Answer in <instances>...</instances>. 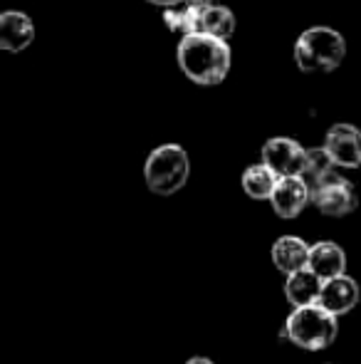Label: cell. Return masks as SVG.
<instances>
[{"label": "cell", "instance_id": "cell-9", "mask_svg": "<svg viewBox=\"0 0 361 364\" xmlns=\"http://www.w3.org/2000/svg\"><path fill=\"white\" fill-rule=\"evenodd\" d=\"M359 302V285L357 280L347 278V275H337V278L324 280L322 292H319V305L329 310L332 315H347L354 310Z\"/></svg>", "mask_w": 361, "mask_h": 364}, {"label": "cell", "instance_id": "cell-14", "mask_svg": "<svg viewBox=\"0 0 361 364\" xmlns=\"http://www.w3.org/2000/svg\"><path fill=\"white\" fill-rule=\"evenodd\" d=\"M337 164H334V159L329 156L327 149H307V161H304V168L299 176L304 178V183L309 186V191L317 186H322V183H327L329 178L337 176Z\"/></svg>", "mask_w": 361, "mask_h": 364}, {"label": "cell", "instance_id": "cell-18", "mask_svg": "<svg viewBox=\"0 0 361 364\" xmlns=\"http://www.w3.org/2000/svg\"><path fill=\"white\" fill-rule=\"evenodd\" d=\"M146 3L159 5V8H171V5H179V3H183V0H146Z\"/></svg>", "mask_w": 361, "mask_h": 364}, {"label": "cell", "instance_id": "cell-10", "mask_svg": "<svg viewBox=\"0 0 361 364\" xmlns=\"http://www.w3.org/2000/svg\"><path fill=\"white\" fill-rule=\"evenodd\" d=\"M35 38V25L25 13L8 10L0 15V48L8 53H20Z\"/></svg>", "mask_w": 361, "mask_h": 364}, {"label": "cell", "instance_id": "cell-6", "mask_svg": "<svg viewBox=\"0 0 361 364\" xmlns=\"http://www.w3.org/2000/svg\"><path fill=\"white\" fill-rule=\"evenodd\" d=\"M312 203L317 206V211H322L324 216L342 218L357 208V191L354 186L342 176L329 178L327 183L312 188Z\"/></svg>", "mask_w": 361, "mask_h": 364}, {"label": "cell", "instance_id": "cell-19", "mask_svg": "<svg viewBox=\"0 0 361 364\" xmlns=\"http://www.w3.org/2000/svg\"><path fill=\"white\" fill-rule=\"evenodd\" d=\"M186 364H213V362L206 360V357H193V360H188Z\"/></svg>", "mask_w": 361, "mask_h": 364}, {"label": "cell", "instance_id": "cell-8", "mask_svg": "<svg viewBox=\"0 0 361 364\" xmlns=\"http://www.w3.org/2000/svg\"><path fill=\"white\" fill-rule=\"evenodd\" d=\"M309 201H312V191L302 176H282L270 198L274 213L279 218H297Z\"/></svg>", "mask_w": 361, "mask_h": 364}, {"label": "cell", "instance_id": "cell-7", "mask_svg": "<svg viewBox=\"0 0 361 364\" xmlns=\"http://www.w3.org/2000/svg\"><path fill=\"white\" fill-rule=\"evenodd\" d=\"M324 149L337 166H361V132L352 124H334L324 136Z\"/></svg>", "mask_w": 361, "mask_h": 364}, {"label": "cell", "instance_id": "cell-3", "mask_svg": "<svg viewBox=\"0 0 361 364\" xmlns=\"http://www.w3.org/2000/svg\"><path fill=\"white\" fill-rule=\"evenodd\" d=\"M337 332H339L337 315L324 310L319 302L294 307V312L287 317V325H284V337L309 352L327 350L337 340Z\"/></svg>", "mask_w": 361, "mask_h": 364}, {"label": "cell", "instance_id": "cell-13", "mask_svg": "<svg viewBox=\"0 0 361 364\" xmlns=\"http://www.w3.org/2000/svg\"><path fill=\"white\" fill-rule=\"evenodd\" d=\"M307 268H312L322 280L337 278V275H344V270H347V255H344V250L337 243L322 240V243L309 248Z\"/></svg>", "mask_w": 361, "mask_h": 364}, {"label": "cell", "instance_id": "cell-5", "mask_svg": "<svg viewBox=\"0 0 361 364\" xmlns=\"http://www.w3.org/2000/svg\"><path fill=\"white\" fill-rule=\"evenodd\" d=\"M307 161V149L299 141L287 136H274L262 146V164L272 168L279 178L282 176H299Z\"/></svg>", "mask_w": 361, "mask_h": 364}, {"label": "cell", "instance_id": "cell-4", "mask_svg": "<svg viewBox=\"0 0 361 364\" xmlns=\"http://www.w3.org/2000/svg\"><path fill=\"white\" fill-rule=\"evenodd\" d=\"M188 171H191L188 154L179 144H166L149 154L144 166V178L146 186L154 193L171 196V193H176L179 188L186 186Z\"/></svg>", "mask_w": 361, "mask_h": 364}, {"label": "cell", "instance_id": "cell-17", "mask_svg": "<svg viewBox=\"0 0 361 364\" xmlns=\"http://www.w3.org/2000/svg\"><path fill=\"white\" fill-rule=\"evenodd\" d=\"M198 33H208V35H213V38L228 40L235 33V15L228 8H223V5H208L201 15Z\"/></svg>", "mask_w": 361, "mask_h": 364}, {"label": "cell", "instance_id": "cell-2", "mask_svg": "<svg viewBox=\"0 0 361 364\" xmlns=\"http://www.w3.org/2000/svg\"><path fill=\"white\" fill-rule=\"evenodd\" d=\"M347 43L332 28H309L294 43V60L302 73H332L342 65Z\"/></svg>", "mask_w": 361, "mask_h": 364}, {"label": "cell", "instance_id": "cell-15", "mask_svg": "<svg viewBox=\"0 0 361 364\" xmlns=\"http://www.w3.org/2000/svg\"><path fill=\"white\" fill-rule=\"evenodd\" d=\"M277 181L279 176L267 164H255V166L245 168V173H243V188H245L248 196L257 198V201H270Z\"/></svg>", "mask_w": 361, "mask_h": 364}, {"label": "cell", "instance_id": "cell-12", "mask_svg": "<svg viewBox=\"0 0 361 364\" xmlns=\"http://www.w3.org/2000/svg\"><path fill=\"white\" fill-rule=\"evenodd\" d=\"M309 248L312 245H307L297 235H282L272 245V263L284 275L294 273V270H302L309 265Z\"/></svg>", "mask_w": 361, "mask_h": 364}, {"label": "cell", "instance_id": "cell-11", "mask_svg": "<svg viewBox=\"0 0 361 364\" xmlns=\"http://www.w3.org/2000/svg\"><path fill=\"white\" fill-rule=\"evenodd\" d=\"M324 280L314 273L312 268L294 270L287 275V283H284V295H287L289 305L292 307H304L319 302V292H322Z\"/></svg>", "mask_w": 361, "mask_h": 364}, {"label": "cell", "instance_id": "cell-16", "mask_svg": "<svg viewBox=\"0 0 361 364\" xmlns=\"http://www.w3.org/2000/svg\"><path fill=\"white\" fill-rule=\"evenodd\" d=\"M206 8H198L193 3H179V5H171V8H164V23L169 25L171 33H179V35H191L198 33V25H201V15Z\"/></svg>", "mask_w": 361, "mask_h": 364}, {"label": "cell", "instance_id": "cell-1", "mask_svg": "<svg viewBox=\"0 0 361 364\" xmlns=\"http://www.w3.org/2000/svg\"><path fill=\"white\" fill-rule=\"evenodd\" d=\"M176 58L183 75L203 87L221 85L231 73V48L226 40L208 33L183 35Z\"/></svg>", "mask_w": 361, "mask_h": 364}]
</instances>
